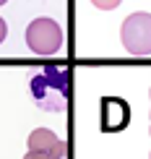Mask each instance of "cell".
Returning <instances> with one entry per match:
<instances>
[{
	"label": "cell",
	"instance_id": "7c38bea8",
	"mask_svg": "<svg viewBox=\"0 0 151 159\" xmlns=\"http://www.w3.org/2000/svg\"><path fill=\"white\" fill-rule=\"evenodd\" d=\"M5 3H8V0H0V5H5Z\"/></svg>",
	"mask_w": 151,
	"mask_h": 159
},
{
	"label": "cell",
	"instance_id": "5b68a950",
	"mask_svg": "<svg viewBox=\"0 0 151 159\" xmlns=\"http://www.w3.org/2000/svg\"><path fill=\"white\" fill-rule=\"evenodd\" d=\"M57 141H60V138L52 133L50 128H34L29 133V138H26V146H29V151H44V154H50V149L55 146Z\"/></svg>",
	"mask_w": 151,
	"mask_h": 159
},
{
	"label": "cell",
	"instance_id": "6da1fadb",
	"mask_svg": "<svg viewBox=\"0 0 151 159\" xmlns=\"http://www.w3.org/2000/svg\"><path fill=\"white\" fill-rule=\"evenodd\" d=\"M31 97L44 112H63L68 104V73L63 68H44L29 81Z\"/></svg>",
	"mask_w": 151,
	"mask_h": 159
},
{
	"label": "cell",
	"instance_id": "7a4b0ae2",
	"mask_svg": "<svg viewBox=\"0 0 151 159\" xmlns=\"http://www.w3.org/2000/svg\"><path fill=\"white\" fill-rule=\"evenodd\" d=\"M63 26L55 18H34L26 26V44L39 57H52L63 50Z\"/></svg>",
	"mask_w": 151,
	"mask_h": 159
},
{
	"label": "cell",
	"instance_id": "52a82bcc",
	"mask_svg": "<svg viewBox=\"0 0 151 159\" xmlns=\"http://www.w3.org/2000/svg\"><path fill=\"white\" fill-rule=\"evenodd\" d=\"M91 3H94L99 11H115L117 5L122 3V0H91Z\"/></svg>",
	"mask_w": 151,
	"mask_h": 159
},
{
	"label": "cell",
	"instance_id": "ba28073f",
	"mask_svg": "<svg viewBox=\"0 0 151 159\" xmlns=\"http://www.w3.org/2000/svg\"><path fill=\"white\" fill-rule=\"evenodd\" d=\"M24 159H50V154H44V151H26Z\"/></svg>",
	"mask_w": 151,
	"mask_h": 159
},
{
	"label": "cell",
	"instance_id": "30bf717a",
	"mask_svg": "<svg viewBox=\"0 0 151 159\" xmlns=\"http://www.w3.org/2000/svg\"><path fill=\"white\" fill-rule=\"evenodd\" d=\"M149 136H151V125H149ZM146 159H151V151H149V157H146Z\"/></svg>",
	"mask_w": 151,
	"mask_h": 159
},
{
	"label": "cell",
	"instance_id": "8992f818",
	"mask_svg": "<svg viewBox=\"0 0 151 159\" xmlns=\"http://www.w3.org/2000/svg\"><path fill=\"white\" fill-rule=\"evenodd\" d=\"M50 159H68V146H65V141H57L55 146L50 149Z\"/></svg>",
	"mask_w": 151,
	"mask_h": 159
},
{
	"label": "cell",
	"instance_id": "9c48e42d",
	"mask_svg": "<svg viewBox=\"0 0 151 159\" xmlns=\"http://www.w3.org/2000/svg\"><path fill=\"white\" fill-rule=\"evenodd\" d=\"M5 34H8V26H5V21L0 18V44L5 42Z\"/></svg>",
	"mask_w": 151,
	"mask_h": 159
},
{
	"label": "cell",
	"instance_id": "277c9868",
	"mask_svg": "<svg viewBox=\"0 0 151 159\" xmlns=\"http://www.w3.org/2000/svg\"><path fill=\"white\" fill-rule=\"evenodd\" d=\"M130 123V107L125 99L104 97L102 99V130L104 133H120Z\"/></svg>",
	"mask_w": 151,
	"mask_h": 159
},
{
	"label": "cell",
	"instance_id": "3957f363",
	"mask_svg": "<svg viewBox=\"0 0 151 159\" xmlns=\"http://www.w3.org/2000/svg\"><path fill=\"white\" fill-rule=\"evenodd\" d=\"M120 39L128 55H151V13H130L120 26Z\"/></svg>",
	"mask_w": 151,
	"mask_h": 159
},
{
	"label": "cell",
	"instance_id": "8fae6325",
	"mask_svg": "<svg viewBox=\"0 0 151 159\" xmlns=\"http://www.w3.org/2000/svg\"><path fill=\"white\" fill-rule=\"evenodd\" d=\"M149 99H151V91H149ZM149 117H151V110H149Z\"/></svg>",
	"mask_w": 151,
	"mask_h": 159
}]
</instances>
